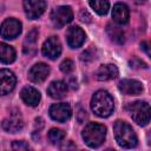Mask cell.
I'll return each instance as SVG.
<instances>
[{"instance_id":"cell-1","label":"cell","mask_w":151,"mask_h":151,"mask_svg":"<svg viewBox=\"0 0 151 151\" xmlns=\"http://www.w3.org/2000/svg\"><path fill=\"white\" fill-rule=\"evenodd\" d=\"M113 107H114L113 99L107 91L100 90L93 94L91 100V109L98 117L101 118L109 117L112 113Z\"/></svg>"},{"instance_id":"cell-2","label":"cell","mask_w":151,"mask_h":151,"mask_svg":"<svg viewBox=\"0 0 151 151\" xmlns=\"http://www.w3.org/2000/svg\"><path fill=\"white\" fill-rule=\"evenodd\" d=\"M113 132L114 138L117 143L125 149H131L137 145V136L133 131V129L125 122L117 120L113 125Z\"/></svg>"},{"instance_id":"cell-3","label":"cell","mask_w":151,"mask_h":151,"mask_svg":"<svg viewBox=\"0 0 151 151\" xmlns=\"http://www.w3.org/2000/svg\"><path fill=\"white\" fill-rule=\"evenodd\" d=\"M106 136V127L98 123H88L83 130V138L90 147L100 146Z\"/></svg>"},{"instance_id":"cell-4","label":"cell","mask_w":151,"mask_h":151,"mask_svg":"<svg viewBox=\"0 0 151 151\" xmlns=\"http://www.w3.org/2000/svg\"><path fill=\"white\" fill-rule=\"evenodd\" d=\"M131 118L138 125H147L150 122V106L146 101H134L127 105Z\"/></svg>"},{"instance_id":"cell-5","label":"cell","mask_w":151,"mask_h":151,"mask_svg":"<svg viewBox=\"0 0 151 151\" xmlns=\"http://www.w3.org/2000/svg\"><path fill=\"white\" fill-rule=\"evenodd\" d=\"M52 22L55 27H63L71 22L73 19V12L70 6H59L53 9L51 14Z\"/></svg>"},{"instance_id":"cell-6","label":"cell","mask_w":151,"mask_h":151,"mask_svg":"<svg viewBox=\"0 0 151 151\" xmlns=\"http://www.w3.org/2000/svg\"><path fill=\"white\" fill-rule=\"evenodd\" d=\"M21 33V22L17 19H6L0 26V34L5 39H14Z\"/></svg>"},{"instance_id":"cell-7","label":"cell","mask_w":151,"mask_h":151,"mask_svg":"<svg viewBox=\"0 0 151 151\" xmlns=\"http://www.w3.org/2000/svg\"><path fill=\"white\" fill-rule=\"evenodd\" d=\"M24 9L28 19H38L46 9L45 0H24Z\"/></svg>"},{"instance_id":"cell-8","label":"cell","mask_w":151,"mask_h":151,"mask_svg":"<svg viewBox=\"0 0 151 151\" xmlns=\"http://www.w3.org/2000/svg\"><path fill=\"white\" fill-rule=\"evenodd\" d=\"M71 114H72L71 106L66 103L53 104L50 107V116L52 117V119H54L57 122L64 123L71 118Z\"/></svg>"},{"instance_id":"cell-9","label":"cell","mask_w":151,"mask_h":151,"mask_svg":"<svg viewBox=\"0 0 151 151\" xmlns=\"http://www.w3.org/2000/svg\"><path fill=\"white\" fill-rule=\"evenodd\" d=\"M17 79L12 71L9 70H0V96L8 94L13 91L15 86Z\"/></svg>"},{"instance_id":"cell-10","label":"cell","mask_w":151,"mask_h":151,"mask_svg":"<svg viewBox=\"0 0 151 151\" xmlns=\"http://www.w3.org/2000/svg\"><path fill=\"white\" fill-rule=\"evenodd\" d=\"M61 53V44L57 37L48 38L42 45V54L48 59H57Z\"/></svg>"},{"instance_id":"cell-11","label":"cell","mask_w":151,"mask_h":151,"mask_svg":"<svg viewBox=\"0 0 151 151\" xmlns=\"http://www.w3.org/2000/svg\"><path fill=\"white\" fill-rule=\"evenodd\" d=\"M120 92L126 96H138L143 92V85L140 81L134 79H123L118 85Z\"/></svg>"},{"instance_id":"cell-12","label":"cell","mask_w":151,"mask_h":151,"mask_svg":"<svg viewBox=\"0 0 151 151\" xmlns=\"http://www.w3.org/2000/svg\"><path fill=\"white\" fill-rule=\"evenodd\" d=\"M50 73V68L46 64L44 63H38L34 66H32V68L28 72V78L33 83H42Z\"/></svg>"},{"instance_id":"cell-13","label":"cell","mask_w":151,"mask_h":151,"mask_svg":"<svg viewBox=\"0 0 151 151\" xmlns=\"http://www.w3.org/2000/svg\"><path fill=\"white\" fill-rule=\"evenodd\" d=\"M85 41V32L78 27V26H72L67 31V44L72 48L80 47Z\"/></svg>"},{"instance_id":"cell-14","label":"cell","mask_w":151,"mask_h":151,"mask_svg":"<svg viewBox=\"0 0 151 151\" xmlns=\"http://www.w3.org/2000/svg\"><path fill=\"white\" fill-rule=\"evenodd\" d=\"M112 18L118 25H125L129 22L130 12L125 4H116L112 9Z\"/></svg>"},{"instance_id":"cell-15","label":"cell","mask_w":151,"mask_h":151,"mask_svg":"<svg viewBox=\"0 0 151 151\" xmlns=\"http://www.w3.org/2000/svg\"><path fill=\"white\" fill-rule=\"evenodd\" d=\"M117 76H118V68L113 64L101 65L96 72V78L100 81H106V80L114 79Z\"/></svg>"},{"instance_id":"cell-16","label":"cell","mask_w":151,"mask_h":151,"mask_svg":"<svg viewBox=\"0 0 151 151\" xmlns=\"http://www.w3.org/2000/svg\"><path fill=\"white\" fill-rule=\"evenodd\" d=\"M20 97L24 100V103L29 106H37L40 101V92L31 86L24 87L20 92Z\"/></svg>"},{"instance_id":"cell-17","label":"cell","mask_w":151,"mask_h":151,"mask_svg":"<svg viewBox=\"0 0 151 151\" xmlns=\"http://www.w3.org/2000/svg\"><path fill=\"white\" fill-rule=\"evenodd\" d=\"M68 90V86L66 83L61 81V80H57V81H52L47 88V93L50 94V97L54 98V99H61L66 96Z\"/></svg>"},{"instance_id":"cell-18","label":"cell","mask_w":151,"mask_h":151,"mask_svg":"<svg viewBox=\"0 0 151 151\" xmlns=\"http://www.w3.org/2000/svg\"><path fill=\"white\" fill-rule=\"evenodd\" d=\"M2 129L9 133H15L19 132L20 130H22L24 127V122L20 118V116H12L11 118H7L2 122L1 124Z\"/></svg>"},{"instance_id":"cell-19","label":"cell","mask_w":151,"mask_h":151,"mask_svg":"<svg viewBox=\"0 0 151 151\" xmlns=\"http://www.w3.org/2000/svg\"><path fill=\"white\" fill-rule=\"evenodd\" d=\"M38 40V29L33 28L28 34L26 35L25 39V46H24V53L28 55H33L35 53V42Z\"/></svg>"},{"instance_id":"cell-20","label":"cell","mask_w":151,"mask_h":151,"mask_svg":"<svg viewBox=\"0 0 151 151\" xmlns=\"http://www.w3.org/2000/svg\"><path fill=\"white\" fill-rule=\"evenodd\" d=\"M15 60V51L12 46L0 42V61L4 64H11Z\"/></svg>"},{"instance_id":"cell-21","label":"cell","mask_w":151,"mask_h":151,"mask_svg":"<svg viewBox=\"0 0 151 151\" xmlns=\"http://www.w3.org/2000/svg\"><path fill=\"white\" fill-rule=\"evenodd\" d=\"M106 32H107L110 39H111L113 42L122 45V44L125 41V34H124L123 29L119 28L118 26H114V25H112V24H109V25L106 26Z\"/></svg>"},{"instance_id":"cell-22","label":"cell","mask_w":151,"mask_h":151,"mask_svg":"<svg viewBox=\"0 0 151 151\" xmlns=\"http://www.w3.org/2000/svg\"><path fill=\"white\" fill-rule=\"evenodd\" d=\"M88 4L92 7V9H94V12L99 15L106 14L110 8L109 0H88Z\"/></svg>"},{"instance_id":"cell-23","label":"cell","mask_w":151,"mask_h":151,"mask_svg":"<svg viewBox=\"0 0 151 151\" xmlns=\"http://www.w3.org/2000/svg\"><path fill=\"white\" fill-rule=\"evenodd\" d=\"M64 138H65V133H64V131H61L59 129H51L48 132V139L52 144L60 143Z\"/></svg>"},{"instance_id":"cell-24","label":"cell","mask_w":151,"mask_h":151,"mask_svg":"<svg viewBox=\"0 0 151 151\" xmlns=\"http://www.w3.org/2000/svg\"><path fill=\"white\" fill-rule=\"evenodd\" d=\"M96 55H97V51L93 46H90L88 48H86L81 54H80V60L81 61H85V63H90L92 61L93 59H96Z\"/></svg>"},{"instance_id":"cell-25","label":"cell","mask_w":151,"mask_h":151,"mask_svg":"<svg viewBox=\"0 0 151 151\" xmlns=\"http://www.w3.org/2000/svg\"><path fill=\"white\" fill-rule=\"evenodd\" d=\"M73 61L71 59H66L64 60L61 64H60V70L64 72V73H70L72 70H73Z\"/></svg>"},{"instance_id":"cell-26","label":"cell","mask_w":151,"mask_h":151,"mask_svg":"<svg viewBox=\"0 0 151 151\" xmlns=\"http://www.w3.org/2000/svg\"><path fill=\"white\" fill-rule=\"evenodd\" d=\"M12 149L13 150H29V145L26 143V142H22V140H15L13 142L12 144Z\"/></svg>"},{"instance_id":"cell-27","label":"cell","mask_w":151,"mask_h":151,"mask_svg":"<svg viewBox=\"0 0 151 151\" xmlns=\"http://www.w3.org/2000/svg\"><path fill=\"white\" fill-rule=\"evenodd\" d=\"M130 66L132 68H147V65L138 58H133L132 60H130Z\"/></svg>"},{"instance_id":"cell-28","label":"cell","mask_w":151,"mask_h":151,"mask_svg":"<svg viewBox=\"0 0 151 151\" xmlns=\"http://www.w3.org/2000/svg\"><path fill=\"white\" fill-rule=\"evenodd\" d=\"M79 19H80L83 22H91V21H92L91 14H90L87 11H85V9H81V11H80V13H79Z\"/></svg>"},{"instance_id":"cell-29","label":"cell","mask_w":151,"mask_h":151,"mask_svg":"<svg viewBox=\"0 0 151 151\" xmlns=\"http://www.w3.org/2000/svg\"><path fill=\"white\" fill-rule=\"evenodd\" d=\"M86 118H87V113H86V111L83 110V109H80V110L78 111V113H77V120H78L79 123H84Z\"/></svg>"},{"instance_id":"cell-30","label":"cell","mask_w":151,"mask_h":151,"mask_svg":"<svg viewBox=\"0 0 151 151\" xmlns=\"http://www.w3.org/2000/svg\"><path fill=\"white\" fill-rule=\"evenodd\" d=\"M34 126H35V130H38V131H40L42 127H44V120H42V118H37L35 119V124H34Z\"/></svg>"},{"instance_id":"cell-31","label":"cell","mask_w":151,"mask_h":151,"mask_svg":"<svg viewBox=\"0 0 151 151\" xmlns=\"http://www.w3.org/2000/svg\"><path fill=\"white\" fill-rule=\"evenodd\" d=\"M66 84H67V86L70 85L72 88H77V87H78V85H77V80H76L74 78H72V77H70V78H68V80H67V83H66Z\"/></svg>"},{"instance_id":"cell-32","label":"cell","mask_w":151,"mask_h":151,"mask_svg":"<svg viewBox=\"0 0 151 151\" xmlns=\"http://www.w3.org/2000/svg\"><path fill=\"white\" fill-rule=\"evenodd\" d=\"M140 46H142V48L146 52V54H150V51H149V45H147V42H142L140 44Z\"/></svg>"},{"instance_id":"cell-33","label":"cell","mask_w":151,"mask_h":151,"mask_svg":"<svg viewBox=\"0 0 151 151\" xmlns=\"http://www.w3.org/2000/svg\"><path fill=\"white\" fill-rule=\"evenodd\" d=\"M61 149H66V150H68V149H76V145H73L72 142H68V144L65 145V146H61Z\"/></svg>"},{"instance_id":"cell-34","label":"cell","mask_w":151,"mask_h":151,"mask_svg":"<svg viewBox=\"0 0 151 151\" xmlns=\"http://www.w3.org/2000/svg\"><path fill=\"white\" fill-rule=\"evenodd\" d=\"M134 4H138V5H140V4H144L146 0H132Z\"/></svg>"}]
</instances>
